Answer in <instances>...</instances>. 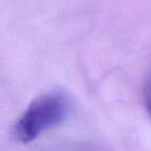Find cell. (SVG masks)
Listing matches in <instances>:
<instances>
[{
  "mask_svg": "<svg viewBox=\"0 0 151 151\" xmlns=\"http://www.w3.org/2000/svg\"><path fill=\"white\" fill-rule=\"evenodd\" d=\"M143 99H144L145 109L151 119V73L145 82L144 89H143Z\"/></svg>",
  "mask_w": 151,
  "mask_h": 151,
  "instance_id": "cell-2",
  "label": "cell"
},
{
  "mask_svg": "<svg viewBox=\"0 0 151 151\" xmlns=\"http://www.w3.org/2000/svg\"><path fill=\"white\" fill-rule=\"evenodd\" d=\"M70 109V101L63 91L55 89L38 95L13 127V137L16 142L28 144L42 134L65 121Z\"/></svg>",
  "mask_w": 151,
  "mask_h": 151,
  "instance_id": "cell-1",
  "label": "cell"
}]
</instances>
